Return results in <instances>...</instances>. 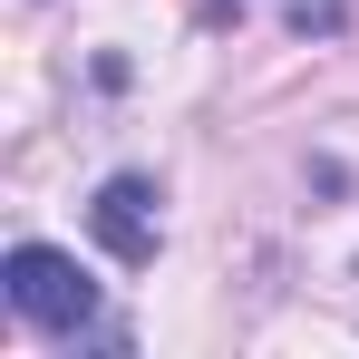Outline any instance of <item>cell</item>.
<instances>
[{"label":"cell","instance_id":"cell-1","mask_svg":"<svg viewBox=\"0 0 359 359\" xmlns=\"http://www.w3.org/2000/svg\"><path fill=\"white\" fill-rule=\"evenodd\" d=\"M0 292H10V311L29 320V330H88L97 320V282L68 262L59 243H10V262H0Z\"/></svg>","mask_w":359,"mask_h":359},{"label":"cell","instance_id":"cell-2","mask_svg":"<svg viewBox=\"0 0 359 359\" xmlns=\"http://www.w3.org/2000/svg\"><path fill=\"white\" fill-rule=\"evenodd\" d=\"M88 233L107 243L126 272L156 262V184H146V175H107V184H97V204H88Z\"/></svg>","mask_w":359,"mask_h":359}]
</instances>
